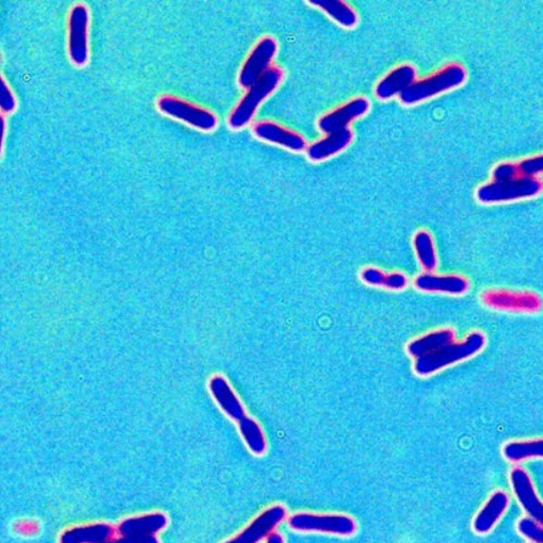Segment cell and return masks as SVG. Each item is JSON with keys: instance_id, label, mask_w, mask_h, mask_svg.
<instances>
[{"instance_id": "cell-1", "label": "cell", "mask_w": 543, "mask_h": 543, "mask_svg": "<svg viewBox=\"0 0 543 543\" xmlns=\"http://www.w3.org/2000/svg\"><path fill=\"white\" fill-rule=\"evenodd\" d=\"M487 338L483 332L474 331L461 342H454L424 358L415 360L414 372L426 377L452 365L470 360L486 347Z\"/></svg>"}, {"instance_id": "cell-2", "label": "cell", "mask_w": 543, "mask_h": 543, "mask_svg": "<svg viewBox=\"0 0 543 543\" xmlns=\"http://www.w3.org/2000/svg\"><path fill=\"white\" fill-rule=\"evenodd\" d=\"M465 68L460 63H449L422 79H417L406 92L399 96L404 106H414L437 97L441 94L460 87L466 81Z\"/></svg>"}, {"instance_id": "cell-3", "label": "cell", "mask_w": 543, "mask_h": 543, "mask_svg": "<svg viewBox=\"0 0 543 543\" xmlns=\"http://www.w3.org/2000/svg\"><path fill=\"white\" fill-rule=\"evenodd\" d=\"M284 76L283 69L273 66L253 84L228 115L227 122L231 129L242 130L246 127L254 118L259 106L279 88Z\"/></svg>"}, {"instance_id": "cell-4", "label": "cell", "mask_w": 543, "mask_h": 543, "mask_svg": "<svg viewBox=\"0 0 543 543\" xmlns=\"http://www.w3.org/2000/svg\"><path fill=\"white\" fill-rule=\"evenodd\" d=\"M543 182L538 178L520 177L492 180L482 185L476 191V199L483 205L508 204L518 200L532 198L541 193Z\"/></svg>"}, {"instance_id": "cell-5", "label": "cell", "mask_w": 543, "mask_h": 543, "mask_svg": "<svg viewBox=\"0 0 543 543\" xmlns=\"http://www.w3.org/2000/svg\"><path fill=\"white\" fill-rule=\"evenodd\" d=\"M168 524V516L159 511L130 516L116 525L115 537L105 543H161L158 534Z\"/></svg>"}, {"instance_id": "cell-6", "label": "cell", "mask_w": 543, "mask_h": 543, "mask_svg": "<svg viewBox=\"0 0 543 543\" xmlns=\"http://www.w3.org/2000/svg\"><path fill=\"white\" fill-rule=\"evenodd\" d=\"M484 307L493 311L538 314L543 310V298L536 291L489 289L481 294Z\"/></svg>"}, {"instance_id": "cell-7", "label": "cell", "mask_w": 543, "mask_h": 543, "mask_svg": "<svg viewBox=\"0 0 543 543\" xmlns=\"http://www.w3.org/2000/svg\"><path fill=\"white\" fill-rule=\"evenodd\" d=\"M289 526L295 531L340 537L354 536L358 529L355 520L345 514L296 513L289 519Z\"/></svg>"}, {"instance_id": "cell-8", "label": "cell", "mask_w": 543, "mask_h": 543, "mask_svg": "<svg viewBox=\"0 0 543 543\" xmlns=\"http://www.w3.org/2000/svg\"><path fill=\"white\" fill-rule=\"evenodd\" d=\"M278 41L272 36H264L252 51L249 52L247 60H244L241 71L238 74V83L243 88H249L253 84L268 72L278 55Z\"/></svg>"}, {"instance_id": "cell-9", "label": "cell", "mask_w": 543, "mask_h": 543, "mask_svg": "<svg viewBox=\"0 0 543 543\" xmlns=\"http://www.w3.org/2000/svg\"><path fill=\"white\" fill-rule=\"evenodd\" d=\"M158 108L161 113L174 119L185 122L196 129L209 132L217 125V118L210 110L188 103V101L174 97V96H162L158 100Z\"/></svg>"}, {"instance_id": "cell-10", "label": "cell", "mask_w": 543, "mask_h": 543, "mask_svg": "<svg viewBox=\"0 0 543 543\" xmlns=\"http://www.w3.org/2000/svg\"><path fill=\"white\" fill-rule=\"evenodd\" d=\"M510 484L527 518L543 525V500L538 496L534 482L524 467L516 465L510 471Z\"/></svg>"}, {"instance_id": "cell-11", "label": "cell", "mask_w": 543, "mask_h": 543, "mask_svg": "<svg viewBox=\"0 0 543 543\" xmlns=\"http://www.w3.org/2000/svg\"><path fill=\"white\" fill-rule=\"evenodd\" d=\"M286 518L287 510L284 505H272V507L262 511L252 523L244 527L238 534L223 543H260L266 540V538L272 532H274Z\"/></svg>"}, {"instance_id": "cell-12", "label": "cell", "mask_w": 543, "mask_h": 543, "mask_svg": "<svg viewBox=\"0 0 543 543\" xmlns=\"http://www.w3.org/2000/svg\"><path fill=\"white\" fill-rule=\"evenodd\" d=\"M371 109L370 100L358 96L325 114L318 121V130L324 134L348 129L351 122L364 118Z\"/></svg>"}, {"instance_id": "cell-13", "label": "cell", "mask_w": 543, "mask_h": 543, "mask_svg": "<svg viewBox=\"0 0 543 543\" xmlns=\"http://www.w3.org/2000/svg\"><path fill=\"white\" fill-rule=\"evenodd\" d=\"M253 134L260 141L278 145L294 152L307 151L306 138L300 133L292 131L278 122L261 120L253 125Z\"/></svg>"}, {"instance_id": "cell-14", "label": "cell", "mask_w": 543, "mask_h": 543, "mask_svg": "<svg viewBox=\"0 0 543 543\" xmlns=\"http://www.w3.org/2000/svg\"><path fill=\"white\" fill-rule=\"evenodd\" d=\"M87 26V9L84 5H78L69 18V55L74 65L78 67L88 60Z\"/></svg>"}, {"instance_id": "cell-15", "label": "cell", "mask_w": 543, "mask_h": 543, "mask_svg": "<svg viewBox=\"0 0 543 543\" xmlns=\"http://www.w3.org/2000/svg\"><path fill=\"white\" fill-rule=\"evenodd\" d=\"M417 290L424 292H435L449 296H462L470 290V281L460 274L438 275L433 273L419 274L414 281Z\"/></svg>"}, {"instance_id": "cell-16", "label": "cell", "mask_w": 543, "mask_h": 543, "mask_svg": "<svg viewBox=\"0 0 543 543\" xmlns=\"http://www.w3.org/2000/svg\"><path fill=\"white\" fill-rule=\"evenodd\" d=\"M417 69L412 65L398 66L385 74L375 87L376 98L386 101L398 97L417 81Z\"/></svg>"}, {"instance_id": "cell-17", "label": "cell", "mask_w": 543, "mask_h": 543, "mask_svg": "<svg viewBox=\"0 0 543 543\" xmlns=\"http://www.w3.org/2000/svg\"><path fill=\"white\" fill-rule=\"evenodd\" d=\"M509 507V494L503 491L494 492L474 518L473 530L477 535L489 534L507 513Z\"/></svg>"}, {"instance_id": "cell-18", "label": "cell", "mask_w": 543, "mask_h": 543, "mask_svg": "<svg viewBox=\"0 0 543 543\" xmlns=\"http://www.w3.org/2000/svg\"><path fill=\"white\" fill-rule=\"evenodd\" d=\"M354 141V132L348 127L339 132L329 133L307 147V157L312 162H323L337 156L347 149Z\"/></svg>"}, {"instance_id": "cell-19", "label": "cell", "mask_w": 543, "mask_h": 543, "mask_svg": "<svg viewBox=\"0 0 543 543\" xmlns=\"http://www.w3.org/2000/svg\"><path fill=\"white\" fill-rule=\"evenodd\" d=\"M116 535V526L109 523H93L73 526L60 536V543H105Z\"/></svg>"}, {"instance_id": "cell-20", "label": "cell", "mask_w": 543, "mask_h": 543, "mask_svg": "<svg viewBox=\"0 0 543 543\" xmlns=\"http://www.w3.org/2000/svg\"><path fill=\"white\" fill-rule=\"evenodd\" d=\"M456 342V332L452 328H440L423 335L408 345V354L415 360L424 358L445 345Z\"/></svg>"}, {"instance_id": "cell-21", "label": "cell", "mask_w": 543, "mask_h": 543, "mask_svg": "<svg viewBox=\"0 0 543 543\" xmlns=\"http://www.w3.org/2000/svg\"><path fill=\"white\" fill-rule=\"evenodd\" d=\"M210 391L228 418L236 420L237 423L246 418V412H244L242 402L239 401L238 397L233 391L231 386L228 385L225 377H213L210 381Z\"/></svg>"}, {"instance_id": "cell-22", "label": "cell", "mask_w": 543, "mask_h": 543, "mask_svg": "<svg viewBox=\"0 0 543 543\" xmlns=\"http://www.w3.org/2000/svg\"><path fill=\"white\" fill-rule=\"evenodd\" d=\"M308 4L322 10L327 17L344 29H354L359 23V15L354 8L343 0H311Z\"/></svg>"}, {"instance_id": "cell-23", "label": "cell", "mask_w": 543, "mask_h": 543, "mask_svg": "<svg viewBox=\"0 0 543 543\" xmlns=\"http://www.w3.org/2000/svg\"><path fill=\"white\" fill-rule=\"evenodd\" d=\"M504 459L519 465V463L543 459V437L526 440H512L502 448Z\"/></svg>"}, {"instance_id": "cell-24", "label": "cell", "mask_w": 543, "mask_h": 543, "mask_svg": "<svg viewBox=\"0 0 543 543\" xmlns=\"http://www.w3.org/2000/svg\"><path fill=\"white\" fill-rule=\"evenodd\" d=\"M413 246L420 268H422L426 273H433V272L437 269L438 257L431 234L425 230L415 233Z\"/></svg>"}, {"instance_id": "cell-25", "label": "cell", "mask_w": 543, "mask_h": 543, "mask_svg": "<svg viewBox=\"0 0 543 543\" xmlns=\"http://www.w3.org/2000/svg\"><path fill=\"white\" fill-rule=\"evenodd\" d=\"M239 433L247 448L254 456H262L266 451V439L262 428L252 418H244L238 422Z\"/></svg>"}, {"instance_id": "cell-26", "label": "cell", "mask_w": 543, "mask_h": 543, "mask_svg": "<svg viewBox=\"0 0 543 543\" xmlns=\"http://www.w3.org/2000/svg\"><path fill=\"white\" fill-rule=\"evenodd\" d=\"M518 530L526 540L531 543H543V525L527 516L519 520Z\"/></svg>"}, {"instance_id": "cell-27", "label": "cell", "mask_w": 543, "mask_h": 543, "mask_svg": "<svg viewBox=\"0 0 543 543\" xmlns=\"http://www.w3.org/2000/svg\"><path fill=\"white\" fill-rule=\"evenodd\" d=\"M518 167L521 177L539 179L543 174V153L521 160Z\"/></svg>"}, {"instance_id": "cell-28", "label": "cell", "mask_w": 543, "mask_h": 543, "mask_svg": "<svg viewBox=\"0 0 543 543\" xmlns=\"http://www.w3.org/2000/svg\"><path fill=\"white\" fill-rule=\"evenodd\" d=\"M520 177L518 163L503 162L493 169L492 180H503Z\"/></svg>"}, {"instance_id": "cell-29", "label": "cell", "mask_w": 543, "mask_h": 543, "mask_svg": "<svg viewBox=\"0 0 543 543\" xmlns=\"http://www.w3.org/2000/svg\"><path fill=\"white\" fill-rule=\"evenodd\" d=\"M386 275L384 272L376 268H366L362 271L361 279L367 285L384 287Z\"/></svg>"}, {"instance_id": "cell-30", "label": "cell", "mask_w": 543, "mask_h": 543, "mask_svg": "<svg viewBox=\"0 0 543 543\" xmlns=\"http://www.w3.org/2000/svg\"><path fill=\"white\" fill-rule=\"evenodd\" d=\"M408 279L401 273H391L386 275L384 287L391 290H401L406 289Z\"/></svg>"}, {"instance_id": "cell-31", "label": "cell", "mask_w": 543, "mask_h": 543, "mask_svg": "<svg viewBox=\"0 0 543 543\" xmlns=\"http://www.w3.org/2000/svg\"><path fill=\"white\" fill-rule=\"evenodd\" d=\"M0 101H2V108L5 113H10V111L15 108V100L12 92L7 87V84L2 81L0 84Z\"/></svg>"}, {"instance_id": "cell-32", "label": "cell", "mask_w": 543, "mask_h": 543, "mask_svg": "<svg viewBox=\"0 0 543 543\" xmlns=\"http://www.w3.org/2000/svg\"><path fill=\"white\" fill-rule=\"evenodd\" d=\"M265 543H285L284 537L278 531L272 532V534L266 538Z\"/></svg>"}]
</instances>
